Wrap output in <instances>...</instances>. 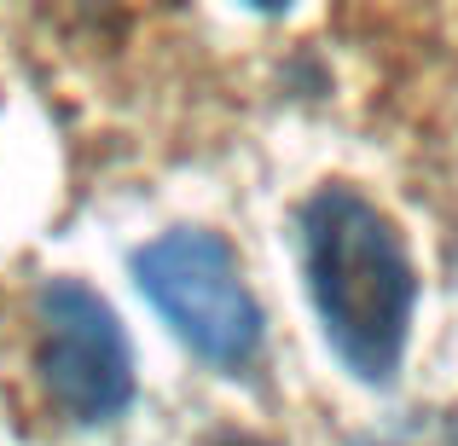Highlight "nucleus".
Instances as JSON below:
<instances>
[{"mask_svg": "<svg viewBox=\"0 0 458 446\" xmlns=\"http://www.w3.org/2000/svg\"><path fill=\"white\" fill-rule=\"evenodd\" d=\"M302 267L336 359L360 383H389L418 307V273L394 221L354 186H319L302 203Z\"/></svg>", "mask_w": 458, "mask_h": 446, "instance_id": "nucleus-1", "label": "nucleus"}, {"mask_svg": "<svg viewBox=\"0 0 458 446\" xmlns=\"http://www.w3.org/2000/svg\"><path fill=\"white\" fill-rule=\"evenodd\" d=\"M134 279L151 296V307L174 324L180 342L203 354L209 366H250L261 348V307L238 273L233 249L215 232H163L134 256Z\"/></svg>", "mask_w": 458, "mask_h": 446, "instance_id": "nucleus-2", "label": "nucleus"}, {"mask_svg": "<svg viewBox=\"0 0 458 446\" xmlns=\"http://www.w3.org/2000/svg\"><path fill=\"white\" fill-rule=\"evenodd\" d=\"M35 371L64 417L105 424L134 400V354L111 301L76 279L35 290Z\"/></svg>", "mask_w": 458, "mask_h": 446, "instance_id": "nucleus-3", "label": "nucleus"}, {"mask_svg": "<svg viewBox=\"0 0 458 446\" xmlns=\"http://www.w3.org/2000/svg\"><path fill=\"white\" fill-rule=\"evenodd\" d=\"M244 6H256V12H284L291 0H244Z\"/></svg>", "mask_w": 458, "mask_h": 446, "instance_id": "nucleus-4", "label": "nucleus"}, {"mask_svg": "<svg viewBox=\"0 0 458 446\" xmlns=\"http://www.w3.org/2000/svg\"><path fill=\"white\" fill-rule=\"evenodd\" d=\"M233 446H256V441H233Z\"/></svg>", "mask_w": 458, "mask_h": 446, "instance_id": "nucleus-5", "label": "nucleus"}]
</instances>
